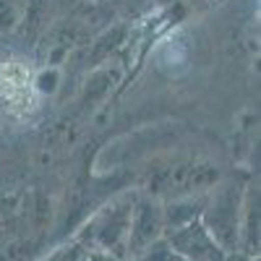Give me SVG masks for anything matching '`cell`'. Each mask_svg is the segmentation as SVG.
<instances>
[{"instance_id": "obj_1", "label": "cell", "mask_w": 261, "mask_h": 261, "mask_svg": "<svg viewBox=\"0 0 261 261\" xmlns=\"http://www.w3.org/2000/svg\"><path fill=\"white\" fill-rule=\"evenodd\" d=\"M220 183V167L206 160H172L149 172L146 188L165 199H188Z\"/></svg>"}, {"instance_id": "obj_2", "label": "cell", "mask_w": 261, "mask_h": 261, "mask_svg": "<svg viewBox=\"0 0 261 261\" xmlns=\"http://www.w3.org/2000/svg\"><path fill=\"white\" fill-rule=\"evenodd\" d=\"M243 199L246 191L235 186V180L217 183L212 188V196L206 206L199 214V222L206 227V232L214 238L225 253L238 248L241 238V217H243Z\"/></svg>"}, {"instance_id": "obj_3", "label": "cell", "mask_w": 261, "mask_h": 261, "mask_svg": "<svg viewBox=\"0 0 261 261\" xmlns=\"http://www.w3.org/2000/svg\"><path fill=\"white\" fill-rule=\"evenodd\" d=\"M130 212H134V199H120L97 214V220L92 225V238L99 251L113 253V256L125 251Z\"/></svg>"}, {"instance_id": "obj_4", "label": "cell", "mask_w": 261, "mask_h": 261, "mask_svg": "<svg viewBox=\"0 0 261 261\" xmlns=\"http://www.w3.org/2000/svg\"><path fill=\"white\" fill-rule=\"evenodd\" d=\"M165 232V209L157 201H136L130 212V225H128V253H149V248L160 241Z\"/></svg>"}, {"instance_id": "obj_5", "label": "cell", "mask_w": 261, "mask_h": 261, "mask_svg": "<svg viewBox=\"0 0 261 261\" xmlns=\"http://www.w3.org/2000/svg\"><path fill=\"white\" fill-rule=\"evenodd\" d=\"M170 248L186 261H222L225 251L220 243L206 232L199 220H191L188 225L170 230Z\"/></svg>"}, {"instance_id": "obj_6", "label": "cell", "mask_w": 261, "mask_h": 261, "mask_svg": "<svg viewBox=\"0 0 261 261\" xmlns=\"http://www.w3.org/2000/svg\"><path fill=\"white\" fill-rule=\"evenodd\" d=\"M24 16V0H0V29H13Z\"/></svg>"}, {"instance_id": "obj_7", "label": "cell", "mask_w": 261, "mask_h": 261, "mask_svg": "<svg viewBox=\"0 0 261 261\" xmlns=\"http://www.w3.org/2000/svg\"><path fill=\"white\" fill-rule=\"evenodd\" d=\"M76 261H113V256L105 253V251H99V248H86Z\"/></svg>"}, {"instance_id": "obj_8", "label": "cell", "mask_w": 261, "mask_h": 261, "mask_svg": "<svg viewBox=\"0 0 261 261\" xmlns=\"http://www.w3.org/2000/svg\"><path fill=\"white\" fill-rule=\"evenodd\" d=\"M50 261H55V258H50Z\"/></svg>"}]
</instances>
